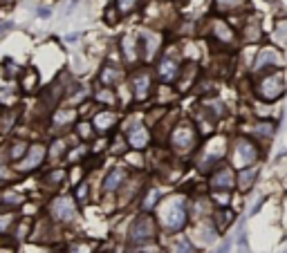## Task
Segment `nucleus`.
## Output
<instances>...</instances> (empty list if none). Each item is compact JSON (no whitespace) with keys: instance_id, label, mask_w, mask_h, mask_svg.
I'll use <instances>...</instances> for the list:
<instances>
[{"instance_id":"obj_4","label":"nucleus","mask_w":287,"mask_h":253,"mask_svg":"<svg viewBox=\"0 0 287 253\" xmlns=\"http://www.w3.org/2000/svg\"><path fill=\"white\" fill-rule=\"evenodd\" d=\"M155 233L153 229V222H150V217H139L137 222H135L133 227V240H137V242H144V240H150Z\"/></svg>"},{"instance_id":"obj_3","label":"nucleus","mask_w":287,"mask_h":253,"mask_svg":"<svg viewBox=\"0 0 287 253\" xmlns=\"http://www.w3.org/2000/svg\"><path fill=\"white\" fill-rule=\"evenodd\" d=\"M74 213H76V208H74V202H72V197H59V200H54L52 215L56 217V220L68 222V220H72V217H74Z\"/></svg>"},{"instance_id":"obj_7","label":"nucleus","mask_w":287,"mask_h":253,"mask_svg":"<svg viewBox=\"0 0 287 253\" xmlns=\"http://www.w3.org/2000/svg\"><path fill=\"white\" fill-rule=\"evenodd\" d=\"M256 159V148L249 141H240L238 143V163H251Z\"/></svg>"},{"instance_id":"obj_2","label":"nucleus","mask_w":287,"mask_h":253,"mask_svg":"<svg viewBox=\"0 0 287 253\" xmlns=\"http://www.w3.org/2000/svg\"><path fill=\"white\" fill-rule=\"evenodd\" d=\"M283 90H285V83H283L281 74H276V76H267V79L263 81V85H261V94L265 96V99H269V101L278 99V96L283 94Z\"/></svg>"},{"instance_id":"obj_9","label":"nucleus","mask_w":287,"mask_h":253,"mask_svg":"<svg viewBox=\"0 0 287 253\" xmlns=\"http://www.w3.org/2000/svg\"><path fill=\"white\" fill-rule=\"evenodd\" d=\"M123 180H126V173H123L121 168H115V170H112V173L106 177V190H115Z\"/></svg>"},{"instance_id":"obj_12","label":"nucleus","mask_w":287,"mask_h":253,"mask_svg":"<svg viewBox=\"0 0 287 253\" xmlns=\"http://www.w3.org/2000/svg\"><path fill=\"white\" fill-rule=\"evenodd\" d=\"M135 85H137V96H139V99H144V96L148 94V88H150L148 76H137Z\"/></svg>"},{"instance_id":"obj_25","label":"nucleus","mask_w":287,"mask_h":253,"mask_svg":"<svg viewBox=\"0 0 287 253\" xmlns=\"http://www.w3.org/2000/svg\"><path fill=\"white\" fill-rule=\"evenodd\" d=\"M72 253H90V249H88V247H79L76 251H72Z\"/></svg>"},{"instance_id":"obj_13","label":"nucleus","mask_w":287,"mask_h":253,"mask_svg":"<svg viewBox=\"0 0 287 253\" xmlns=\"http://www.w3.org/2000/svg\"><path fill=\"white\" fill-rule=\"evenodd\" d=\"M173 253H193V247L189 240H184V237H180L175 242V247H173Z\"/></svg>"},{"instance_id":"obj_16","label":"nucleus","mask_w":287,"mask_h":253,"mask_svg":"<svg viewBox=\"0 0 287 253\" xmlns=\"http://www.w3.org/2000/svg\"><path fill=\"white\" fill-rule=\"evenodd\" d=\"M245 0H218V5H220V9H231V7H236V5H242Z\"/></svg>"},{"instance_id":"obj_11","label":"nucleus","mask_w":287,"mask_h":253,"mask_svg":"<svg viewBox=\"0 0 287 253\" xmlns=\"http://www.w3.org/2000/svg\"><path fill=\"white\" fill-rule=\"evenodd\" d=\"M175 143L177 146H182V148H189L193 143V132H191V128H182V130H177L175 132Z\"/></svg>"},{"instance_id":"obj_26","label":"nucleus","mask_w":287,"mask_h":253,"mask_svg":"<svg viewBox=\"0 0 287 253\" xmlns=\"http://www.w3.org/2000/svg\"><path fill=\"white\" fill-rule=\"evenodd\" d=\"M227 251H229V242H224V244H222V247H220V249H218V253H227Z\"/></svg>"},{"instance_id":"obj_18","label":"nucleus","mask_w":287,"mask_h":253,"mask_svg":"<svg viewBox=\"0 0 287 253\" xmlns=\"http://www.w3.org/2000/svg\"><path fill=\"white\" fill-rule=\"evenodd\" d=\"M115 76H117V72H115V69H106V72H103V81H106V83H115Z\"/></svg>"},{"instance_id":"obj_8","label":"nucleus","mask_w":287,"mask_h":253,"mask_svg":"<svg viewBox=\"0 0 287 253\" xmlns=\"http://www.w3.org/2000/svg\"><path fill=\"white\" fill-rule=\"evenodd\" d=\"M128 139H130V146L133 148H144L148 143V132H146V128L137 126V128H133V132H130Z\"/></svg>"},{"instance_id":"obj_5","label":"nucleus","mask_w":287,"mask_h":253,"mask_svg":"<svg viewBox=\"0 0 287 253\" xmlns=\"http://www.w3.org/2000/svg\"><path fill=\"white\" fill-rule=\"evenodd\" d=\"M177 72H180V65H177L175 58H162V63H160V76H162V81L170 83V81L177 76Z\"/></svg>"},{"instance_id":"obj_23","label":"nucleus","mask_w":287,"mask_h":253,"mask_svg":"<svg viewBox=\"0 0 287 253\" xmlns=\"http://www.w3.org/2000/svg\"><path fill=\"white\" fill-rule=\"evenodd\" d=\"M9 29H11V23H2V25H0V36L5 32H9Z\"/></svg>"},{"instance_id":"obj_17","label":"nucleus","mask_w":287,"mask_h":253,"mask_svg":"<svg viewBox=\"0 0 287 253\" xmlns=\"http://www.w3.org/2000/svg\"><path fill=\"white\" fill-rule=\"evenodd\" d=\"M23 153H25V143H16V146H14V150H11V157L18 159Z\"/></svg>"},{"instance_id":"obj_24","label":"nucleus","mask_w":287,"mask_h":253,"mask_svg":"<svg viewBox=\"0 0 287 253\" xmlns=\"http://www.w3.org/2000/svg\"><path fill=\"white\" fill-rule=\"evenodd\" d=\"M79 130H81V135H83V137H90V128L85 126V123H83V126L79 128Z\"/></svg>"},{"instance_id":"obj_6","label":"nucleus","mask_w":287,"mask_h":253,"mask_svg":"<svg viewBox=\"0 0 287 253\" xmlns=\"http://www.w3.org/2000/svg\"><path fill=\"white\" fill-rule=\"evenodd\" d=\"M213 186H215V188H222V190L234 188V173L229 168L218 170V173L213 175Z\"/></svg>"},{"instance_id":"obj_10","label":"nucleus","mask_w":287,"mask_h":253,"mask_svg":"<svg viewBox=\"0 0 287 253\" xmlns=\"http://www.w3.org/2000/svg\"><path fill=\"white\" fill-rule=\"evenodd\" d=\"M43 155H45L43 146H34V148H32V155H29V159L23 163V170H29V168H34V166H38V163L43 161Z\"/></svg>"},{"instance_id":"obj_1","label":"nucleus","mask_w":287,"mask_h":253,"mask_svg":"<svg viewBox=\"0 0 287 253\" xmlns=\"http://www.w3.org/2000/svg\"><path fill=\"white\" fill-rule=\"evenodd\" d=\"M186 215H184V206L180 204V202H168L166 204V211H164V224L168 229H180L182 224H184Z\"/></svg>"},{"instance_id":"obj_21","label":"nucleus","mask_w":287,"mask_h":253,"mask_svg":"<svg viewBox=\"0 0 287 253\" xmlns=\"http://www.w3.org/2000/svg\"><path fill=\"white\" fill-rule=\"evenodd\" d=\"M99 99H101V101H108V103H112V101H115L110 92H101V94H99Z\"/></svg>"},{"instance_id":"obj_20","label":"nucleus","mask_w":287,"mask_h":253,"mask_svg":"<svg viewBox=\"0 0 287 253\" xmlns=\"http://www.w3.org/2000/svg\"><path fill=\"white\" fill-rule=\"evenodd\" d=\"M155 202H157V190H153V193H150L148 200H146V204H144V206H146V208H153Z\"/></svg>"},{"instance_id":"obj_22","label":"nucleus","mask_w":287,"mask_h":253,"mask_svg":"<svg viewBox=\"0 0 287 253\" xmlns=\"http://www.w3.org/2000/svg\"><path fill=\"white\" fill-rule=\"evenodd\" d=\"M7 224H9V217H7V215H2V217H0V231H5V229H7Z\"/></svg>"},{"instance_id":"obj_14","label":"nucleus","mask_w":287,"mask_h":253,"mask_svg":"<svg viewBox=\"0 0 287 253\" xmlns=\"http://www.w3.org/2000/svg\"><path fill=\"white\" fill-rule=\"evenodd\" d=\"M254 177H256V170H245L242 177H240V186H242V188H249V184L254 182Z\"/></svg>"},{"instance_id":"obj_15","label":"nucleus","mask_w":287,"mask_h":253,"mask_svg":"<svg viewBox=\"0 0 287 253\" xmlns=\"http://www.w3.org/2000/svg\"><path fill=\"white\" fill-rule=\"evenodd\" d=\"M112 121H115V116H112V115H106V112L96 116V126H99V128H110Z\"/></svg>"},{"instance_id":"obj_19","label":"nucleus","mask_w":287,"mask_h":253,"mask_svg":"<svg viewBox=\"0 0 287 253\" xmlns=\"http://www.w3.org/2000/svg\"><path fill=\"white\" fill-rule=\"evenodd\" d=\"M119 7H121V11H130L135 7V0H119Z\"/></svg>"}]
</instances>
